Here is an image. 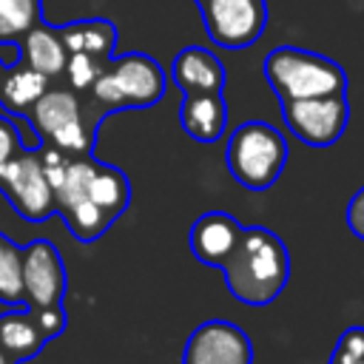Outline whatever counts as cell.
Here are the masks:
<instances>
[{
  "instance_id": "ba28073f",
  "label": "cell",
  "mask_w": 364,
  "mask_h": 364,
  "mask_svg": "<svg viewBox=\"0 0 364 364\" xmlns=\"http://www.w3.org/2000/svg\"><path fill=\"white\" fill-rule=\"evenodd\" d=\"M282 117L296 139L313 148H327L341 139L350 119V102H347V94L287 100L282 102Z\"/></svg>"
},
{
  "instance_id": "52a82bcc",
  "label": "cell",
  "mask_w": 364,
  "mask_h": 364,
  "mask_svg": "<svg viewBox=\"0 0 364 364\" xmlns=\"http://www.w3.org/2000/svg\"><path fill=\"white\" fill-rule=\"evenodd\" d=\"M91 154H80V156H68L65 173L63 179L54 185V205L63 213L68 230L74 239L80 242H97L111 225L114 219L105 216L88 196L85 191V179H88V168H91Z\"/></svg>"
},
{
  "instance_id": "6da1fadb",
  "label": "cell",
  "mask_w": 364,
  "mask_h": 364,
  "mask_svg": "<svg viewBox=\"0 0 364 364\" xmlns=\"http://www.w3.org/2000/svg\"><path fill=\"white\" fill-rule=\"evenodd\" d=\"M230 296L250 307L270 304L290 279L287 245L262 225L242 228V236L222 264Z\"/></svg>"
},
{
  "instance_id": "603a6c76",
  "label": "cell",
  "mask_w": 364,
  "mask_h": 364,
  "mask_svg": "<svg viewBox=\"0 0 364 364\" xmlns=\"http://www.w3.org/2000/svg\"><path fill=\"white\" fill-rule=\"evenodd\" d=\"M330 364H364V327H347L341 333Z\"/></svg>"
},
{
  "instance_id": "8fae6325",
  "label": "cell",
  "mask_w": 364,
  "mask_h": 364,
  "mask_svg": "<svg viewBox=\"0 0 364 364\" xmlns=\"http://www.w3.org/2000/svg\"><path fill=\"white\" fill-rule=\"evenodd\" d=\"M182 364H253V344L242 327L213 318L188 336Z\"/></svg>"
},
{
  "instance_id": "9a60e30c",
  "label": "cell",
  "mask_w": 364,
  "mask_h": 364,
  "mask_svg": "<svg viewBox=\"0 0 364 364\" xmlns=\"http://www.w3.org/2000/svg\"><path fill=\"white\" fill-rule=\"evenodd\" d=\"M20 60H23L26 65H31L34 71L46 74L48 80L63 77L68 51H65L63 40H60L57 26H48V23L43 20V23H37L31 31H26L23 40H20Z\"/></svg>"
},
{
  "instance_id": "9c48e42d",
  "label": "cell",
  "mask_w": 364,
  "mask_h": 364,
  "mask_svg": "<svg viewBox=\"0 0 364 364\" xmlns=\"http://www.w3.org/2000/svg\"><path fill=\"white\" fill-rule=\"evenodd\" d=\"M199 11L208 37L222 48H247L267 26V0H213Z\"/></svg>"
},
{
  "instance_id": "d6986e66",
  "label": "cell",
  "mask_w": 364,
  "mask_h": 364,
  "mask_svg": "<svg viewBox=\"0 0 364 364\" xmlns=\"http://www.w3.org/2000/svg\"><path fill=\"white\" fill-rule=\"evenodd\" d=\"M48 77L34 71L26 63H14L6 71L3 88H0V105L6 111H11L14 117H26L31 111V105L48 91Z\"/></svg>"
},
{
  "instance_id": "7a4b0ae2",
  "label": "cell",
  "mask_w": 364,
  "mask_h": 364,
  "mask_svg": "<svg viewBox=\"0 0 364 364\" xmlns=\"http://www.w3.org/2000/svg\"><path fill=\"white\" fill-rule=\"evenodd\" d=\"M168 85L165 68L142 54V51H128L122 57H111L94 85L88 88L91 102L100 108V114H111L119 108H151L162 100Z\"/></svg>"
},
{
  "instance_id": "7402d4cb",
  "label": "cell",
  "mask_w": 364,
  "mask_h": 364,
  "mask_svg": "<svg viewBox=\"0 0 364 364\" xmlns=\"http://www.w3.org/2000/svg\"><path fill=\"white\" fill-rule=\"evenodd\" d=\"M102 60H97V57H91V54H85V51H74V54H68V60H65V80H68V88L71 91H88L91 85H94V80L100 77V71H102Z\"/></svg>"
},
{
  "instance_id": "3957f363",
  "label": "cell",
  "mask_w": 364,
  "mask_h": 364,
  "mask_svg": "<svg viewBox=\"0 0 364 364\" xmlns=\"http://www.w3.org/2000/svg\"><path fill=\"white\" fill-rule=\"evenodd\" d=\"M264 77L276 91L279 102L347 94V74L336 60L296 46L273 48L264 57Z\"/></svg>"
},
{
  "instance_id": "2e32d148",
  "label": "cell",
  "mask_w": 364,
  "mask_h": 364,
  "mask_svg": "<svg viewBox=\"0 0 364 364\" xmlns=\"http://www.w3.org/2000/svg\"><path fill=\"white\" fill-rule=\"evenodd\" d=\"M85 191H88L91 202H94L105 216H111L114 222H117V216L125 213L128 205H131V182H128V176H125L119 168L108 165V162L91 159L88 179H85Z\"/></svg>"
},
{
  "instance_id": "7c38bea8",
  "label": "cell",
  "mask_w": 364,
  "mask_h": 364,
  "mask_svg": "<svg viewBox=\"0 0 364 364\" xmlns=\"http://www.w3.org/2000/svg\"><path fill=\"white\" fill-rule=\"evenodd\" d=\"M242 228L236 216L225 213V210H208L202 213L191 230H188V247L193 253V259H199L208 267H222L225 259L230 256V250L236 247Z\"/></svg>"
},
{
  "instance_id": "30bf717a",
  "label": "cell",
  "mask_w": 364,
  "mask_h": 364,
  "mask_svg": "<svg viewBox=\"0 0 364 364\" xmlns=\"http://www.w3.org/2000/svg\"><path fill=\"white\" fill-rule=\"evenodd\" d=\"M68 273L60 250L48 239H34L23 247V293L26 307H43L63 301Z\"/></svg>"
},
{
  "instance_id": "5b68a950",
  "label": "cell",
  "mask_w": 364,
  "mask_h": 364,
  "mask_svg": "<svg viewBox=\"0 0 364 364\" xmlns=\"http://www.w3.org/2000/svg\"><path fill=\"white\" fill-rule=\"evenodd\" d=\"M40 142L54 145L65 154H91L94 122H85V105L71 88H48L26 114Z\"/></svg>"
},
{
  "instance_id": "ffe728a7",
  "label": "cell",
  "mask_w": 364,
  "mask_h": 364,
  "mask_svg": "<svg viewBox=\"0 0 364 364\" xmlns=\"http://www.w3.org/2000/svg\"><path fill=\"white\" fill-rule=\"evenodd\" d=\"M43 23V0H0V46H14Z\"/></svg>"
},
{
  "instance_id": "4fadbf2b",
  "label": "cell",
  "mask_w": 364,
  "mask_h": 364,
  "mask_svg": "<svg viewBox=\"0 0 364 364\" xmlns=\"http://www.w3.org/2000/svg\"><path fill=\"white\" fill-rule=\"evenodd\" d=\"M182 131L196 142H216L228 128V105L222 91L185 94L179 105Z\"/></svg>"
},
{
  "instance_id": "4316f807",
  "label": "cell",
  "mask_w": 364,
  "mask_h": 364,
  "mask_svg": "<svg viewBox=\"0 0 364 364\" xmlns=\"http://www.w3.org/2000/svg\"><path fill=\"white\" fill-rule=\"evenodd\" d=\"M0 364H20V361H17V358H11V355L3 350V344H0Z\"/></svg>"
},
{
  "instance_id": "83f0119b",
  "label": "cell",
  "mask_w": 364,
  "mask_h": 364,
  "mask_svg": "<svg viewBox=\"0 0 364 364\" xmlns=\"http://www.w3.org/2000/svg\"><path fill=\"white\" fill-rule=\"evenodd\" d=\"M6 71H9V63L0 60V88H3V80H6Z\"/></svg>"
},
{
  "instance_id": "ac0fdd59",
  "label": "cell",
  "mask_w": 364,
  "mask_h": 364,
  "mask_svg": "<svg viewBox=\"0 0 364 364\" xmlns=\"http://www.w3.org/2000/svg\"><path fill=\"white\" fill-rule=\"evenodd\" d=\"M0 344L17 361L34 358L46 347V336L40 333V327L26 304H14L11 310H6L0 316Z\"/></svg>"
},
{
  "instance_id": "44dd1931",
  "label": "cell",
  "mask_w": 364,
  "mask_h": 364,
  "mask_svg": "<svg viewBox=\"0 0 364 364\" xmlns=\"http://www.w3.org/2000/svg\"><path fill=\"white\" fill-rule=\"evenodd\" d=\"M0 301L26 304L23 293V247L0 233Z\"/></svg>"
},
{
  "instance_id": "cb8c5ba5",
  "label": "cell",
  "mask_w": 364,
  "mask_h": 364,
  "mask_svg": "<svg viewBox=\"0 0 364 364\" xmlns=\"http://www.w3.org/2000/svg\"><path fill=\"white\" fill-rule=\"evenodd\" d=\"M28 310H31V316H34L40 333L46 336V341H51V338H57V336L65 333L68 316H65L63 301H57V304H43V307H28Z\"/></svg>"
},
{
  "instance_id": "8992f818",
  "label": "cell",
  "mask_w": 364,
  "mask_h": 364,
  "mask_svg": "<svg viewBox=\"0 0 364 364\" xmlns=\"http://www.w3.org/2000/svg\"><path fill=\"white\" fill-rule=\"evenodd\" d=\"M0 191L26 222H46L57 213L54 188L46 179L37 148H20L0 165Z\"/></svg>"
},
{
  "instance_id": "f1b7e54d",
  "label": "cell",
  "mask_w": 364,
  "mask_h": 364,
  "mask_svg": "<svg viewBox=\"0 0 364 364\" xmlns=\"http://www.w3.org/2000/svg\"><path fill=\"white\" fill-rule=\"evenodd\" d=\"M196 3H199V9H202V6H208V3H213V0H196Z\"/></svg>"
},
{
  "instance_id": "e0dca14e",
  "label": "cell",
  "mask_w": 364,
  "mask_h": 364,
  "mask_svg": "<svg viewBox=\"0 0 364 364\" xmlns=\"http://www.w3.org/2000/svg\"><path fill=\"white\" fill-rule=\"evenodd\" d=\"M60 40L65 46L68 54L74 51H85L102 63H108L114 57V46H117V26L111 20L94 17V20H71L65 26H57Z\"/></svg>"
},
{
  "instance_id": "484cf974",
  "label": "cell",
  "mask_w": 364,
  "mask_h": 364,
  "mask_svg": "<svg viewBox=\"0 0 364 364\" xmlns=\"http://www.w3.org/2000/svg\"><path fill=\"white\" fill-rule=\"evenodd\" d=\"M344 222H347L350 233L364 242V185L350 196L347 210H344Z\"/></svg>"
},
{
  "instance_id": "277c9868",
  "label": "cell",
  "mask_w": 364,
  "mask_h": 364,
  "mask_svg": "<svg viewBox=\"0 0 364 364\" xmlns=\"http://www.w3.org/2000/svg\"><path fill=\"white\" fill-rule=\"evenodd\" d=\"M230 176L247 191H267L284 171L287 142L279 128L262 119L242 122L225 148Z\"/></svg>"
},
{
  "instance_id": "5bb4252c",
  "label": "cell",
  "mask_w": 364,
  "mask_h": 364,
  "mask_svg": "<svg viewBox=\"0 0 364 364\" xmlns=\"http://www.w3.org/2000/svg\"><path fill=\"white\" fill-rule=\"evenodd\" d=\"M171 80L185 94L199 91H222L225 88V65L219 57L202 46H185L171 65Z\"/></svg>"
},
{
  "instance_id": "d4e9b609",
  "label": "cell",
  "mask_w": 364,
  "mask_h": 364,
  "mask_svg": "<svg viewBox=\"0 0 364 364\" xmlns=\"http://www.w3.org/2000/svg\"><path fill=\"white\" fill-rule=\"evenodd\" d=\"M20 148H26V142H23V136H20V128H17L9 117L0 114V165H3L6 159H11Z\"/></svg>"
}]
</instances>
